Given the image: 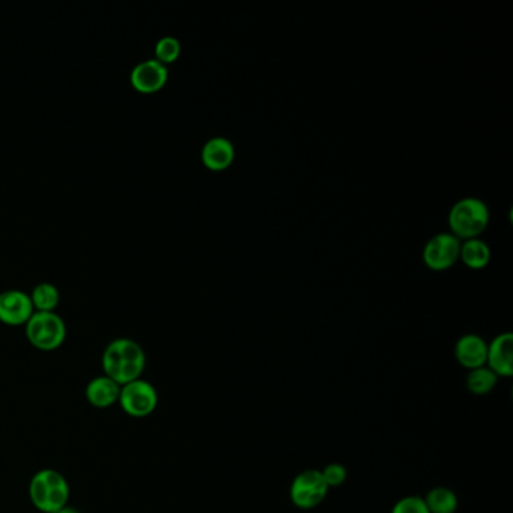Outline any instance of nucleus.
I'll list each match as a JSON object with an SVG mask.
<instances>
[{"label": "nucleus", "mask_w": 513, "mask_h": 513, "mask_svg": "<svg viewBox=\"0 0 513 513\" xmlns=\"http://www.w3.org/2000/svg\"><path fill=\"white\" fill-rule=\"evenodd\" d=\"M101 366L104 375L122 387L141 378L146 366L145 351L133 339H115L104 350Z\"/></svg>", "instance_id": "nucleus-1"}, {"label": "nucleus", "mask_w": 513, "mask_h": 513, "mask_svg": "<svg viewBox=\"0 0 513 513\" xmlns=\"http://www.w3.org/2000/svg\"><path fill=\"white\" fill-rule=\"evenodd\" d=\"M32 505L43 513H56L68 506L69 485L64 475L52 468H44L32 476L29 484Z\"/></svg>", "instance_id": "nucleus-2"}, {"label": "nucleus", "mask_w": 513, "mask_h": 513, "mask_svg": "<svg viewBox=\"0 0 513 513\" xmlns=\"http://www.w3.org/2000/svg\"><path fill=\"white\" fill-rule=\"evenodd\" d=\"M487 223H489V210L487 204L476 197L461 199L450 210V231L458 240L477 238L487 229Z\"/></svg>", "instance_id": "nucleus-3"}, {"label": "nucleus", "mask_w": 513, "mask_h": 513, "mask_svg": "<svg viewBox=\"0 0 513 513\" xmlns=\"http://www.w3.org/2000/svg\"><path fill=\"white\" fill-rule=\"evenodd\" d=\"M26 338L39 351H55L67 339V325L55 312H34L26 322Z\"/></svg>", "instance_id": "nucleus-4"}, {"label": "nucleus", "mask_w": 513, "mask_h": 513, "mask_svg": "<svg viewBox=\"0 0 513 513\" xmlns=\"http://www.w3.org/2000/svg\"><path fill=\"white\" fill-rule=\"evenodd\" d=\"M120 408L125 414L133 419H145L152 414L159 405V393L150 381H131L129 384L120 387Z\"/></svg>", "instance_id": "nucleus-5"}, {"label": "nucleus", "mask_w": 513, "mask_h": 513, "mask_svg": "<svg viewBox=\"0 0 513 513\" xmlns=\"http://www.w3.org/2000/svg\"><path fill=\"white\" fill-rule=\"evenodd\" d=\"M329 494L321 471L304 470L291 485V500L299 509H313L321 505Z\"/></svg>", "instance_id": "nucleus-6"}, {"label": "nucleus", "mask_w": 513, "mask_h": 513, "mask_svg": "<svg viewBox=\"0 0 513 513\" xmlns=\"http://www.w3.org/2000/svg\"><path fill=\"white\" fill-rule=\"evenodd\" d=\"M461 241L452 234H438L424 248V266L434 271L449 270L459 259Z\"/></svg>", "instance_id": "nucleus-7"}, {"label": "nucleus", "mask_w": 513, "mask_h": 513, "mask_svg": "<svg viewBox=\"0 0 513 513\" xmlns=\"http://www.w3.org/2000/svg\"><path fill=\"white\" fill-rule=\"evenodd\" d=\"M34 312V304L26 292L9 289L0 294V322L11 327L26 325Z\"/></svg>", "instance_id": "nucleus-8"}, {"label": "nucleus", "mask_w": 513, "mask_h": 513, "mask_svg": "<svg viewBox=\"0 0 513 513\" xmlns=\"http://www.w3.org/2000/svg\"><path fill=\"white\" fill-rule=\"evenodd\" d=\"M169 79L166 65L157 59L145 60L134 67L130 76L131 86L141 94H154L164 88Z\"/></svg>", "instance_id": "nucleus-9"}, {"label": "nucleus", "mask_w": 513, "mask_h": 513, "mask_svg": "<svg viewBox=\"0 0 513 513\" xmlns=\"http://www.w3.org/2000/svg\"><path fill=\"white\" fill-rule=\"evenodd\" d=\"M487 368L497 377L513 375V336L512 333L498 334L487 345Z\"/></svg>", "instance_id": "nucleus-10"}, {"label": "nucleus", "mask_w": 513, "mask_h": 513, "mask_svg": "<svg viewBox=\"0 0 513 513\" xmlns=\"http://www.w3.org/2000/svg\"><path fill=\"white\" fill-rule=\"evenodd\" d=\"M487 343L477 334H466L455 345V357L466 371L487 366Z\"/></svg>", "instance_id": "nucleus-11"}, {"label": "nucleus", "mask_w": 513, "mask_h": 513, "mask_svg": "<svg viewBox=\"0 0 513 513\" xmlns=\"http://www.w3.org/2000/svg\"><path fill=\"white\" fill-rule=\"evenodd\" d=\"M120 385L106 375L92 378L85 389L88 403L99 410H106L120 403Z\"/></svg>", "instance_id": "nucleus-12"}, {"label": "nucleus", "mask_w": 513, "mask_h": 513, "mask_svg": "<svg viewBox=\"0 0 513 513\" xmlns=\"http://www.w3.org/2000/svg\"><path fill=\"white\" fill-rule=\"evenodd\" d=\"M236 160V148L225 137H215L202 148V162L213 172L226 171Z\"/></svg>", "instance_id": "nucleus-13"}, {"label": "nucleus", "mask_w": 513, "mask_h": 513, "mask_svg": "<svg viewBox=\"0 0 513 513\" xmlns=\"http://www.w3.org/2000/svg\"><path fill=\"white\" fill-rule=\"evenodd\" d=\"M459 257L471 270H482L491 261V248L485 241L473 238L461 244Z\"/></svg>", "instance_id": "nucleus-14"}, {"label": "nucleus", "mask_w": 513, "mask_h": 513, "mask_svg": "<svg viewBox=\"0 0 513 513\" xmlns=\"http://www.w3.org/2000/svg\"><path fill=\"white\" fill-rule=\"evenodd\" d=\"M424 500L429 513H455L458 509V497L449 487H433Z\"/></svg>", "instance_id": "nucleus-15"}, {"label": "nucleus", "mask_w": 513, "mask_h": 513, "mask_svg": "<svg viewBox=\"0 0 513 513\" xmlns=\"http://www.w3.org/2000/svg\"><path fill=\"white\" fill-rule=\"evenodd\" d=\"M497 381H498V377L496 373L484 366V368L475 369V371H468L466 389L470 390V393L476 394V396H485V394H489L492 390L496 389Z\"/></svg>", "instance_id": "nucleus-16"}, {"label": "nucleus", "mask_w": 513, "mask_h": 513, "mask_svg": "<svg viewBox=\"0 0 513 513\" xmlns=\"http://www.w3.org/2000/svg\"><path fill=\"white\" fill-rule=\"evenodd\" d=\"M30 299L37 312H55V309L59 306L60 294L52 283H41L35 287Z\"/></svg>", "instance_id": "nucleus-17"}, {"label": "nucleus", "mask_w": 513, "mask_h": 513, "mask_svg": "<svg viewBox=\"0 0 513 513\" xmlns=\"http://www.w3.org/2000/svg\"><path fill=\"white\" fill-rule=\"evenodd\" d=\"M181 55V44L173 37H164L155 46V56L160 64H173Z\"/></svg>", "instance_id": "nucleus-18"}, {"label": "nucleus", "mask_w": 513, "mask_h": 513, "mask_svg": "<svg viewBox=\"0 0 513 513\" xmlns=\"http://www.w3.org/2000/svg\"><path fill=\"white\" fill-rule=\"evenodd\" d=\"M392 513H429L422 497H403L393 506Z\"/></svg>", "instance_id": "nucleus-19"}, {"label": "nucleus", "mask_w": 513, "mask_h": 513, "mask_svg": "<svg viewBox=\"0 0 513 513\" xmlns=\"http://www.w3.org/2000/svg\"><path fill=\"white\" fill-rule=\"evenodd\" d=\"M321 475L330 489V487H338L345 484L348 473L347 468L340 464H329L324 470H321Z\"/></svg>", "instance_id": "nucleus-20"}, {"label": "nucleus", "mask_w": 513, "mask_h": 513, "mask_svg": "<svg viewBox=\"0 0 513 513\" xmlns=\"http://www.w3.org/2000/svg\"><path fill=\"white\" fill-rule=\"evenodd\" d=\"M56 513H80L78 509H74V508H69V506H65L62 509L58 510Z\"/></svg>", "instance_id": "nucleus-21"}]
</instances>
